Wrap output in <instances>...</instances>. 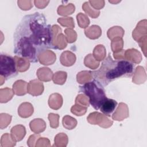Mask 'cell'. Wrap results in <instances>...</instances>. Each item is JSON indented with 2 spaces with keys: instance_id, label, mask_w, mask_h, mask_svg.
Returning <instances> with one entry per match:
<instances>
[{
  "instance_id": "cell-1",
  "label": "cell",
  "mask_w": 147,
  "mask_h": 147,
  "mask_svg": "<svg viewBox=\"0 0 147 147\" xmlns=\"http://www.w3.org/2000/svg\"><path fill=\"white\" fill-rule=\"evenodd\" d=\"M51 25L42 13L36 12L25 16L14 34V53L19 57L37 63L40 54L49 49H55Z\"/></svg>"
},
{
  "instance_id": "cell-5",
  "label": "cell",
  "mask_w": 147,
  "mask_h": 147,
  "mask_svg": "<svg viewBox=\"0 0 147 147\" xmlns=\"http://www.w3.org/2000/svg\"><path fill=\"white\" fill-rule=\"evenodd\" d=\"M117 102L115 100L107 98L100 107V111L107 116H110L115 110L117 107Z\"/></svg>"
},
{
  "instance_id": "cell-4",
  "label": "cell",
  "mask_w": 147,
  "mask_h": 147,
  "mask_svg": "<svg viewBox=\"0 0 147 147\" xmlns=\"http://www.w3.org/2000/svg\"><path fill=\"white\" fill-rule=\"evenodd\" d=\"M0 74L5 79H10L17 74V64L14 59L8 55H0Z\"/></svg>"
},
{
  "instance_id": "cell-3",
  "label": "cell",
  "mask_w": 147,
  "mask_h": 147,
  "mask_svg": "<svg viewBox=\"0 0 147 147\" xmlns=\"http://www.w3.org/2000/svg\"><path fill=\"white\" fill-rule=\"evenodd\" d=\"M79 91L88 97L90 103L96 110L100 109L102 105L107 99L104 87L95 80L80 86Z\"/></svg>"
},
{
  "instance_id": "cell-2",
  "label": "cell",
  "mask_w": 147,
  "mask_h": 147,
  "mask_svg": "<svg viewBox=\"0 0 147 147\" xmlns=\"http://www.w3.org/2000/svg\"><path fill=\"white\" fill-rule=\"evenodd\" d=\"M134 70V65L129 61L123 59L114 60L109 55L102 61L100 68L91 72L94 80L104 87L117 79L131 77Z\"/></svg>"
}]
</instances>
